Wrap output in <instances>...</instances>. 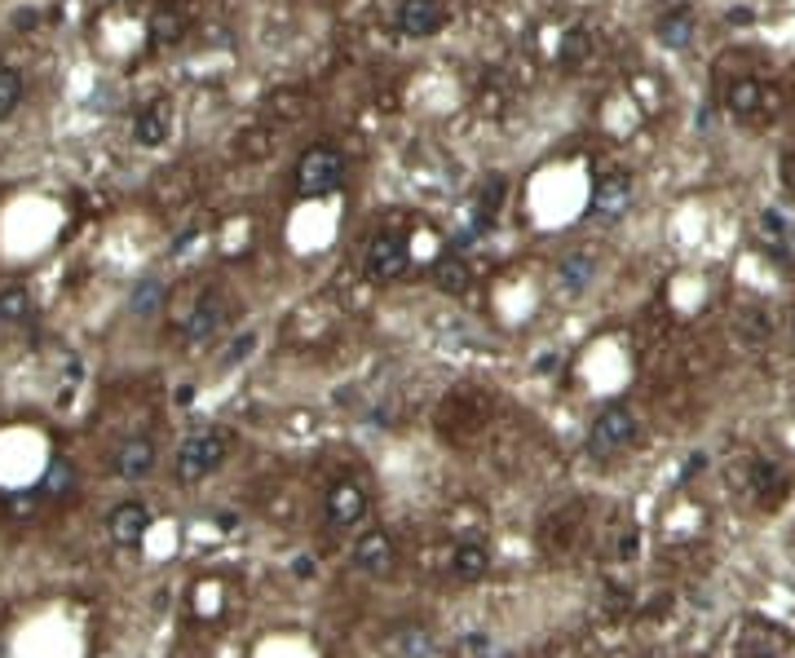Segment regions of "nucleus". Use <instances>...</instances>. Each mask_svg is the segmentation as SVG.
Masks as SVG:
<instances>
[{"label":"nucleus","mask_w":795,"mask_h":658,"mask_svg":"<svg viewBox=\"0 0 795 658\" xmlns=\"http://www.w3.org/2000/svg\"><path fill=\"white\" fill-rule=\"evenodd\" d=\"M487 658H513V654H504V649H495V654H487Z\"/></svg>","instance_id":"29"},{"label":"nucleus","mask_w":795,"mask_h":658,"mask_svg":"<svg viewBox=\"0 0 795 658\" xmlns=\"http://www.w3.org/2000/svg\"><path fill=\"white\" fill-rule=\"evenodd\" d=\"M256 350V332H243L239 341H230V350H226V367H235V363H243L248 354Z\"/></svg>","instance_id":"27"},{"label":"nucleus","mask_w":795,"mask_h":658,"mask_svg":"<svg viewBox=\"0 0 795 658\" xmlns=\"http://www.w3.org/2000/svg\"><path fill=\"white\" fill-rule=\"evenodd\" d=\"M769 102H778V93H769L756 76H739L734 85L724 89V111H729V115H739V119H756V115L773 111Z\"/></svg>","instance_id":"12"},{"label":"nucleus","mask_w":795,"mask_h":658,"mask_svg":"<svg viewBox=\"0 0 795 658\" xmlns=\"http://www.w3.org/2000/svg\"><path fill=\"white\" fill-rule=\"evenodd\" d=\"M106 531H111V540H115L119 548L142 544L147 531H151V508H147L142 499H124V504H115L111 517H106Z\"/></svg>","instance_id":"11"},{"label":"nucleus","mask_w":795,"mask_h":658,"mask_svg":"<svg viewBox=\"0 0 795 658\" xmlns=\"http://www.w3.org/2000/svg\"><path fill=\"white\" fill-rule=\"evenodd\" d=\"M160 301H164V283H160V279H142L138 288H132V296H128L132 314H155Z\"/></svg>","instance_id":"23"},{"label":"nucleus","mask_w":795,"mask_h":658,"mask_svg":"<svg viewBox=\"0 0 795 658\" xmlns=\"http://www.w3.org/2000/svg\"><path fill=\"white\" fill-rule=\"evenodd\" d=\"M782 173H786V186H791V194H795V151L782 160Z\"/></svg>","instance_id":"28"},{"label":"nucleus","mask_w":795,"mask_h":658,"mask_svg":"<svg viewBox=\"0 0 795 658\" xmlns=\"http://www.w3.org/2000/svg\"><path fill=\"white\" fill-rule=\"evenodd\" d=\"M500 204H504V177H491V181L482 186V194H478V226H482V230L495 226Z\"/></svg>","instance_id":"22"},{"label":"nucleus","mask_w":795,"mask_h":658,"mask_svg":"<svg viewBox=\"0 0 795 658\" xmlns=\"http://www.w3.org/2000/svg\"><path fill=\"white\" fill-rule=\"evenodd\" d=\"M588 45H592V36H588L583 27H575V31L566 36V45H561V62H566V67H575V62L583 58V49H588Z\"/></svg>","instance_id":"26"},{"label":"nucleus","mask_w":795,"mask_h":658,"mask_svg":"<svg viewBox=\"0 0 795 658\" xmlns=\"http://www.w3.org/2000/svg\"><path fill=\"white\" fill-rule=\"evenodd\" d=\"M446 5L442 0H403V10H398V18H393V27H398V36H407V40H429V36H438L442 27H446Z\"/></svg>","instance_id":"7"},{"label":"nucleus","mask_w":795,"mask_h":658,"mask_svg":"<svg viewBox=\"0 0 795 658\" xmlns=\"http://www.w3.org/2000/svg\"><path fill=\"white\" fill-rule=\"evenodd\" d=\"M345 181V155L331 147H310L296 160V194L301 200H323V194L341 190Z\"/></svg>","instance_id":"2"},{"label":"nucleus","mask_w":795,"mask_h":658,"mask_svg":"<svg viewBox=\"0 0 795 658\" xmlns=\"http://www.w3.org/2000/svg\"><path fill=\"white\" fill-rule=\"evenodd\" d=\"M500 645L487 636V632H469V636H459V645H455V654L459 658H487V654H495Z\"/></svg>","instance_id":"25"},{"label":"nucleus","mask_w":795,"mask_h":658,"mask_svg":"<svg viewBox=\"0 0 795 658\" xmlns=\"http://www.w3.org/2000/svg\"><path fill=\"white\" fill-rule=\"evenodd\" d=\"M632 173H606L602 181L592 186V217L596 222H619L628 208H632Z\"/></svg>","instance_id":"9"},{"label":"nucleus","mask_w":795,"mask_h":658,"mask_svg":"<svg viewBox=\"0 0 795 658\" xmlns=\"http://www.w3.org/2000/svg\"><path fill=\"white\" fill-rule=\"evenodd\" d=\"M23 98H27L23 76H18L14 67H0V119H10V115L23 106Z\"/></svg>","instance_id":"21"},{"label":"nucleus","mask_w":795,"mask_h":658,"mask_svg":"<svg viewBox=\"0 0 795 658\" xmlns=\"http://www.w3.org/2000/svg\"><path fill=\"white\" fill-rule=\"evenodd\" d=\"M0 658H5V649H0Z\"/></svg>","instance_id":"31"},{"label":"nucleus","mask_w":795,"mask_h":658,"mask_svg":"<svg viewBox=\"0 0 795 658\" xmlns=\"http://www.w3.org/2000/svg\"><path fill=\"white\" fill-rule=\"evenodd\" d=\"M412 266V252L398 235H376L367 243V256H363V275L371 283H398Z\"/></svg>","instance_id":"5"},{"label":"nucleus","mask_w":795,"mask_h":658,"mask_svg":"<svg viewBox=\"0 0 795 658\" xmlns=\"http://www.w3.org/2000/svg\"><path fill=\"white\" fill-rule=\"evenodd\" d=\"M226 314H230V305L217 296V292H209L204 301H199L194 309H190V318L181 322V341L190 345V350H199V345H209L222 327H226Z\"/></svg>","instance_id":"10"},{"label":"nucleus","mask_w":795,"mask_h":658,"mask_svg":"<svg viewBox=\"0 0 795 658\" xmlns=\"http://www.w3.org/2000/svg\"><path fill=\"white\" fill-rule=\"evenodd\" d=\"M433 283H438V292L464 296V292H469V283H474L469 261H464V256H455V252H442V256L433 261Z\"/></svg>","instance_id":"18"},{"label":"nucleus","mask_w":795,"mask_h":658,"mask_svg":"<svg viewBox=\"0 0 795 658\" xmlns=\"http://www.w3.org/2000/svg\"><path fill=\"white\" fill-rule=\"evenodd\" d=\"M393 658H433V632L425 623H398L380 641Z\"/></svg>","instance_id":"16"},{"label":"nucleus","mask_w":795,"mask_h":658,"mask_svg":"<svg viewBox=\"0 0 795 658\" xmlns=\"http://www.w3.org/2000/svg\"><path fill=\"white\" fill-rule=\"evenodd\" d=\"M226 455H230V433H226V429H194V433L177 446L173 473H177V482L194 486V482L213 478V473L226 465Z\"/></svg>","instance_id":"1"},{"label":"nucleus","mask_w":795,"mask_h":658,"mask_svg":"<svg viewBox=\"0 0 795 658\" xmlns=\"http://www.w3.org/2000/svg\"><path fill=\"white\" fill-rule=\"evenodd\" d=\"M592 279H596V256L592 252H570L557 266V288L566 296H583L592 288Z\"/></svg>","instance_id":"17"},{"label":"nucleus","mask_w":795,"mask_h":658,"mask_svg":"<svg viewBox=\"0 0 795 658\" xmlns=\"http://www.w3.org/2000/svg\"><path fill=\"white\" fill-rule=\"evenodd\" d=\"M72 486H76V465H72V459H53L40 491H49V495H58V491H62V495H66Z\"/></svg>","instance_id":"24"},{"label":"nucleus","mask_w":795,"mask_h":658,"mask_svg":"<svg viewBox=\"0 0 795 658\" xmlns=\"http://www.w3.org/2000/svg\"><path fill=\"white\" fill-rule=\"evenodd\" d=\"M636 438H641V425H636L632 407L610 403V407L596 412V420H592V429H588V451H592V455H619V451H628Z\"/></svg>","instance_id":"3"},{"label":"nucleus","mask_w":795,"mask_h":658,"mask_svg":"<svg viewBox=\"0 0 795 658\" xmlns=\"http://www.w3.org/2000/svg\"><path fill=\"white\" fill-rule=\"evenodd\" d=\"M694 31H698V18H694V10H690V5H672V10H662V14H658V23H654V40H658L662 49H690Z\"/></svg>","instance_id":"15"},{"label":"nucleus","mask_w":795,"mask_h":658,"mask_svg":"<svg viewBox=\"0 0 795 658\" xmlns=\"http://www.w3.org/2000/svg\"><path fill=\"white\" fill-rule=\"evenodd\" d=\"M747 658H769V654H747Z\"/></svg>","instance_id":"30"},{"label":"nucleus","mask_w":795,"mask_h":658,"mask_svg":"<svg viewBox=\"0 0 795 658\" xmlns=\"http://www.w3.org/2000/svg\"><path fill=\"white\" fill-rule=\"evenodd\" d=\"M111 469H115V478H124V482H147V478L160 469V446H155L151 438H128V442L115 446Z\"/></svg>","instance_id":"8"},{"label":"nucleus","mask_w":795,"mask_h":658,"mask_svg":"<svg viewBox=\"0 0 795 658\" xmlns=\"http://www.w3.org/2000/svg\"><path fill=\"white\" fill-rule=\"evenodd\" d=\"M367 504H371L367 486L354 482V478H341V482H331L327 495H323V517H327L331 531H354V526L367 517Z\"/></svg>","instance_id":"4"},{"label":"nucleus","mask_w":795,"mask_h":658,"mask_svg":"<svg viewBox=\"0 0 795 658\" xmlns=\"http://www.w3.org/2000/svg\"><path fill=\"white\" fill-rule=\"evenodd\" d=\"M173 138V102H147L132 115V142L138 147H164Z\"/></svg>","instance_id":"14"},{"label":"nucleus","mask_w":795,"mask_h":658,"mask_svg":"<svg viewBox=\"0 0 795 658\" xmlns=\"http://www.w3.org/2000/svg\"><path fill=\"white\" fill-rule=\"evenodd\" d=\"M398 566V544L384 526H371L354 540V570L367 574V579H384L389 570Z\"/></svg>","instance_id":"6"},{"label":"nucleus","mask_w":795,"mask_h":658,"mask_svg":"<svg viewBox=\"0 0 795 658\" xmlns=\"http://www.w3.org/2000/svg\"><path fill=\"white\" fill-rule=\"evenodd\" d=\"M752 495L760 508H773L782 495H786V473L769 459H752Z\"/></svg>","instance_id":"19"},{"label":"nucleus","mask_w":795,"mask_h":658,"mask_svg":"<svg viewBox=\"0 0 795 658\" xmlns=\"http://www.w3.org/2000/svg\"><path fill=\"white\" fill-rule=\"evenodd\" d=\"M446 574L455 583H482L491 574V548L482 540H459L446 557Z\"/></svg>","instance_id":"13"},{"label":"nucleus","mask_w":795,"mask_h":658,"mask_svg":"<svg viewBox=\"0 0 795 658\" xmlns=\"http://www.w3.org/2000/svg\"><path fill=\"white\" fill-rule=\"evenodd\" d=\"M36 301L27 292V283H0V327H23L31 322Z\"/></svg>","instance_id":"20"}]
</instances>
